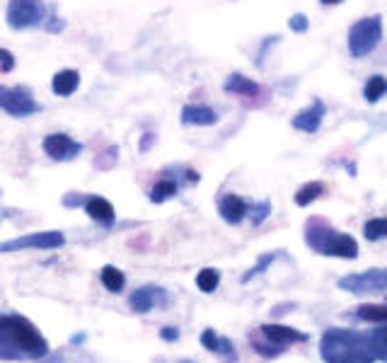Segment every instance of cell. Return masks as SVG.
<instances>
[{"mask_svg":"<svg viewBox=\"0 0 387 363\" xmlns=\"http://www.w3.org/2000/svg\"><path fill=\"white\" fill-rule=\"evenodd\" d=\"M215 121H218V114H215L210 107L187 105L182 109V124H187V126H213Z\"/></svg>","mask_w":387,"mask_h":363,"instance_id":"9a60e30c","label":"cell"},{"mask_svg":"<svg viewBox=\"0 0 387 363\" xmlns=\"http://www.w3.org/2000/svg\"><path fill=\"white\" fill-rule=\"evenodd\" d=\"M179 363H194V361H179Z\"/></svg>","mask_w":387,"mask_h":363,"instance_id":"f35d334b","label":"cell"},{"mask_svg":"<svg viewBox=\"0 0 387 363\" xmlns=\"http://www.w3.org/2000/svg\"><path fill=\"white\" fill-rule=\"evenodd\" d=\"M247 213H249V204L242 196L225 194L223 199H220V215H223L225 223H230V225L242 223V220L247 218Z\"/></svg>","mask_w":387,"mask_h":363,"instance_id":"4fadbf2b","label":"cell"},{"mask_svg":"<svg viewBox=\"0 0 387 363\" xmlns=\"http://www.w3.org/2000/svg\"><path fill=\"white\" fill-rule=\"evenodd\" d=\"M218 283H220L218 269H204V272H199V276H196V286L204 293H213L215 288H218Z\"/></svg>","mask_w":387,"mask_h":363,"instance_id":"d4e9b609","label":"cell"},{"mask_svg":"<svg viewBox=\"0 0 387 363\" xmlns=\"http://www.w3.org/2000/svg\"><path fill=\"white\" fill-rule=\"evenodd\" d=\"M339 288L349 293H380L387 291V269H368L363 274H351L339 278Z\"/></svg>","mask_w":387,"mask_h":363,"instance_id":"9c48e42d","label":"cell"},{"mask_svg":"<svg viewBox=\"0 0 387 363\" xmlns=\"http://www.w3.org/2000/svg\"><path fill=\"white\" fill-rule=\"evenodd\" d=\"M0 109L8 112L10 116H32L37 112H42V105L32 97L29 87L0 85Z\"/></svg>","mask_w":387,"mask_h":363,"instance_id":"52a82bcc","label":"cell"},{"mask_svg":"<svg viewBox=\"0 0 387 363\" xmlns=\"http://www.w3.org/2000/svg\"><path fill=\"white\" fill-rule=\"evenodd\" d=\"M320 3H325V5H336V3H341V0H320Z\"/></svg>","mask_w":387,"mask_h":363,"instance_id":"74e56055","label":"cell"},{"mask_svg":"<svg viewBox=\"0 0 387 363\" xmlns=\"http://www.w3.org/2000/svg\"><path fill=\"white\" fill-rule=\"evenodd\" d=\"M356 317L366 322H378V325H385L387 322V306H373V303H366V306L356 308Z\"/></svg>","mask_w":387,"mask_h":363,"instance_id":"44dd1931","label":"cell"},{"mask_svg":"<svg viewBox=\"0 0 387 363\" xmlns=\"http://www.w3.org/2000/svg\"><path fill=\"white\" fill-rule=\"evenodd\" d=\"M44 27H46L48 32H61V29H63V19H58V17H53V15H51V17L44 22Z\"/></svg>","mask_w":387,"mask_h":363,"instance_id":"d6a6232c","label":"cell"},{"mask_svg":"<svg viewBox=\"0 0 387 363\" xmlns=\"http://www.w3.org/2000/svg\"><path fill=\"white\" fill-rule=\"evenodd\" d=\"M102 283H105V288L109 293H119L121 288H124V283H126V276L124 274L119 272L116 267H111V264H107V267H102Z\"/></svg>","mask_w":387,"mask_h":363,"instance_id":"ffe728a7","label":"cell"},{"mask_svg":"<svg viewBox=\"0 0 387 363\" xmlns=\"http://www.w3.org/2000/svg\"><path fill=\"white\" fill-rule=\"evenodd\" d=\"M325 105H322L320 100L312 102L307 109L298 112L296 116H293V126H296L298 131H305V134H315L317 129H320L322 119H325Z\"/></svg>","mask_w":387,"mask_h":363,"instance_id":"7c38bea8","label":"cell"},{"mask_svg":"<svg viewBox=\"0 0 387 363\" xmlns=\"http://www.w3.org/2000/svg\"><path fill=\"white\" fill-rule=\"evenodd\" d=\"M259 335L267 339V344L259 342L257 337H252V346H254V351L262 356H278L286 351L288 344L307 342V335L293 330V327H283V325H262L259 327Z\"/></svg>","mask_w":387,"mask_h":363,"instance_id":"5b68a950","label":"cell"},{"mask_svg":"<svg viewBox=\"0 0 387 363\" xmlns=\"http://www.w3.org/2000/svg\"><path fill=\"white\" fill-rule=\"evenodd\" d=\"M320 356L325 363H375V351L368 335L330 327L322 335Z\"/></svg>","mask_w":387,"mask_h":363,"instance_id":"7a4b0ae2","label":"cell"},{"mask_svg":"<svg viewBox=\"0 0 387 363\" xmlns=\"http://www.w3.org/2000/svg\"><path fill=\"white\" fill-rule=\"evenodd\" d=\"M380 39H383V17L373 15V17H363L349 29V51L354 58H366L378 48Z\"/></svg>","mask_w":387,"mask_h":363,"instance_id":"277c9868","label":"cell"},{"mask_svg":"<svg viewBox=\"0 0 387 363\" xmlns=\"http://www.w3.org/2000/svg\"><path fill=\"white\" fill-rule=\"evenodd\" d=\"M15 68V56L5 48H0V73H10Z\"/></svg>","mask_w":387,"mask_h":363,"instance_id":"f546056e","label":"cell"},{"mask_svg":"<svg viewBox=\"0 0 387 363\" xmlns=\"http://www.w3.org/2000/svg\"><path fill=\"white\" fill-rule=\"evenodd\" d=\"M225 92H233V95H240V97H257V95H262V85L254 82L252 78L233 73V76L225 80Z\"/></svg>","mask_w":387,"mask_h":363,"instance_id":"2e32d148","label":"cell"},{"mask_svg":"<svg viewBox=\"0 0 387 363\" xmlns=\"http://www.w3.org/2000/svg\"><path fill=\"white\" fill-rule=\"evenodd\" d=\"M116 153H119V150H116V145H111V148L107 150V153H100V158L95 160V168H97V170L111 168V165L116 163Z\"/></svg>","mask_w":387,"mask_h":363,"instance_id":"83f0119b","label":"cell"},{"mask_svg":"<svg viewBox=\"0 0 387 363\" xmlns=\"http://www.w3.org/2000/svg\"><path fill=\"white\" fill-rule=\"evenodd\" d=\"M46 22V5L42 0H10L8 24L12 29H32Z\"/></svg>","mask_w":387,"mask_h":363,"instance_id":"8992f818","label":"cell"},{"mask_svg":"<svg viewBox=\"0 0 387 363\" xmlns=\"http://www.w3.org/2000/svg\"><path fill=\"white\" fill-rule=\"evenodd\" d=\"M385 95H387V78L385 76H370L368 82H366V87H363L366 102L375 105V102L383 100Z\"/></svg>","mask_w":387,"mask_h":363,"instance_id":"d6986e66","label":"cell"},{"mask_svg":"<svg viewBox=\"0 0 387 363\" xmlns=\"http://www.w3.org/2000/svg\"><path fill=\"white\" fill-rule=\"evenodd\" d=\"M370 344H373V351H375V359L387 363V322L383 327H378V330L370 332Z\"/></svg>","mask_w":387,"mask_h":363,"instance_id":"603a6c76","label":"cell"},{"mask_svg":"<svg viewBox=\"0 0 387 363\" xmlns=\"http://www.w3.org/2000/svg\"><path fill=\"white\" fill-rule=\"evenodd\" d=\"M44 363H63V356H51V359H48V361H44Z\"/></svg>","mask_w":387,"mask_h":363,"instance_id":"d590c367","label":"cell"},{"mask_svg":"<svg viewBox=\"0 0 387 363\" xmlns=\"http://www.w3.org/2000/svg\"><path fill=\"white\" fill-rule=\"evenodd\" d=\"M201 344H204L208 351H215V346H218V335H215L213 330H204V335H201Z\"/></svg>","mask_w":387,"mask_h":363,"instance_id":"4dcf8cb0","label":"cell"},{"mask_svg":"<svg viewBox=\"0 0 387 363\" xmlns=\"http://www.w3.org/2000/svg\"><path fill=\"white\" fill-rule=\"evenodd\" d=\"M48 356V342L32 320L0 312V361H39Z\"/></svg>","mask_w":387,"mask_h":363,"instance_id":"6da1fadb","label":"cell"},{"mask_svg":"<svg viewBox=\"0 0 387 363\" xmlns=\"http://www.w3.org/2000/svg\"><path fill=\"white\" fill-rule=\"evenodd\" d=\"M305 242L310 245L317 254H327V257H341V259L359 257V242H356L351 235L334 230L325 218L307 220Z\"/></svg>","mask_w":387,"mask_h":363,"instance_id":"3957f363","label":"cell"},{"mask_svg":"<svg viewBox=\"0 0 387 363\" xmlns=\"http://www.w3.org/2000/svg\"><path fill=\"white\" fill-rule=\"evenodd\" d=\"M288 24H291V29H293V32H296V34H303L307 27H310V22H307L305 15H293L291 22H288Z\"/></svg>","mask_w":387,"mask_h":363,"instance_id":"f1b7e54d","label":"cell"},{"mask_svg":"<svg viewBox=\"0 0 387 363\" xmlns=\"http://www.w3.org/2000/svg\"><path fill=\"white\" fill-rule=\"evenodd\" d=\"M66 245V238L58 230H44V233H29L22 238L0 242V254L3 252H19V249H58Z\"/></svg>","mask_w":387,"mask_h":363,"instance_id":"ba28073f","label":"cell"},{"mask_svg":"<svg viewBox=\"0 0 387 363\" xmlns=\"http://www.w3.org/2000/svg\"><path fill=\"white\" fill-rule=\"evenodd\" d=\"M325 191H327L325 182H307V184H303L300 189L296 191V204L298 206H310L312 201L320 199Z\"/></svg>","mask_w":387,"mask_h":363,"instance_id":"ac0fdd59","label":"cell"},{"mask_svg":"<svg viewBox=\"0 0 387 363\" xmlns=\"http://www.w3.org/2000/svg\"><path fill=\"white\" fill-rule=\"evenodd\" d=\"M80 85V73L73 71V68H66V71H58L51 80V90L56 92L58 97H68L78 90Z\"/></svg>","mask_w":387,"mask_h":363,"instance_id":"e0dca14e","label":"cell"},{"mask_svg":"<svg viewBox=\"0 0 387 363\" xmlns=\"http://www.w3.org/2000/svg\"><path fill=\"white\" fill-rule=\"evenodd\" d=\"M44 150H46V155L51 160H73L78 158V155L82 153V143H78V141H73L71 136L66 134H51L44 139Z\"/></svg>","mask_w":387,"mask_h":363,"instance_id":"30bf717a","label":"cell"},{"mask_svg":"<svg viewBox=\"0 0 387 363\" xmlns=\"http://www.w3.org/2000/svg\"><path fill=\"white\" fill-rule=\"evenodd\" d=\"M87 199H90V196H82V194H78V196H66V199H63V206H82Z\"/></svg>","mask_w":387,"mask_h":363,"instance_id":"836d02e7","label":"cell"},{"mask_svg":"<svg viewBox=\"0 0 387 363\" xmlns=\"http://www.w3.org/2000/svg\"><path fill=\"white\" fill-rule=\"evenodd\" d=\"M129 303L136 312H150L155 306H165V303H168V296H165V291L158 286H143V288H138V291H134Z\"/></svg>","mask_w":387,"mask_h":363,"instance_id":"8fae6325","label":"cell"},{"mask_svg":"<svg viewBox=\"0 0 387 363\" xmlns=\"http://www.w3.org/2000/svg\"><path fill=\"white\" fill-rule=\"evenodd\" d=\"M269 213H271V204H269V201H259V204L249 206V213H247V215L252 218L254 225H259L264 218H267Z\"/></svg>","mask_w":387,"mask_h":363,"instance_id":"484cf974","label":"cell"},{"mask_svg":"<svg viewBox=\"0 0 387 363\" xmlns=\"http://www.w3.org/2000/svg\"><path fill=\"white\" fill-rule=\"evenodd\" d=\"M363 235L370 242H378V240H387V218H370L363 225Z\"/></svg>","mask_w":387,"mask_h":363,"instance_id":"cb8c5ba5","label":"cell"},{"mask_svg":"<svg viewBox=\"0 0 387 363\" xmlns=\"http://www.w3.org/2000/svg\"><path fill=\"white\" fill-rule=\"evenodd\" d=\"M177 182L174 179H160L158 184L153 186V189H150V201H153V204H163V201H168V199H172L174 194H177Z\"/></svg>","mask_w":387,"mask_h":363,"instance_id":"7402d4cb","label":"cell"},{"mask_svg":"<svg viewBox=\"0 0 387 363\" xmlns=\"http://www.w3.org/2000/svg\"><path fill=\"white\" fill-rule=\"evenodd\" d=\"M85 213L102 225H111L116 218L114 206H111L107 199H102V196H90V199L85 201Z\"/></svg>","mask_w":387,"mask_h":363,"instance_id":"5bb4252c","label":"cell"},{"mask_svg":"<svg viewBox=\"0 0 387 363\" xmlns=\"http://www.w3.org/2000/svg\"><path fill=\"white\" fill-rule=\"evenodd\" d=\"M153 141H155V136H153V134H145L143 143H141V150H148L150 145H153Z\"/></svg>","mask_w":387,"mask_h":363,"instance_id":"e575fe53","label":"cell"},{"mask_svg":"<svg viewBox=\"0 0 387 363\" xmlns=\"http://www.w3.org/2000/svg\"><path fill=\"white\" fill-rule=\"evenodd\" d=\"M273 262V254H267V257H259V262L254 264L252 269H249V274H244L242 276V281H252L254 276H257V274H262V272H267L269 269V264Z\"/></svg>","mask_w":387,"mask_h":363,"instance_id":"4316f807","label":"cell"},{"mask_svg":"<svg viewBox=\"0 0 387 363\" xmlns=\"http://www.w3.org/2000/svg\"><path fill=\"white\" fill-rule=\"evenodd\" d=\"M80 342H85V335H75V337H73V344H80Z\"/></svg>","mask_w":387,"mask_h":363,"instance_id":"8d00e7d4","label":"cell"},{"mask_svg":"<svg viewBox=\"0 0 387 363\" xmlns=\"http://www.w3.org/2000/svg\"><path fill=\"white\" fill-rule=\"evenodd\" d=\"M160 337H163L165 342H177L179 339V330H177V327H163V330H160Z\"/></svg>","mask_w":387,"mask_h":363,"instance_id":"1f68e13d","label":"cell"}]
</instances>
